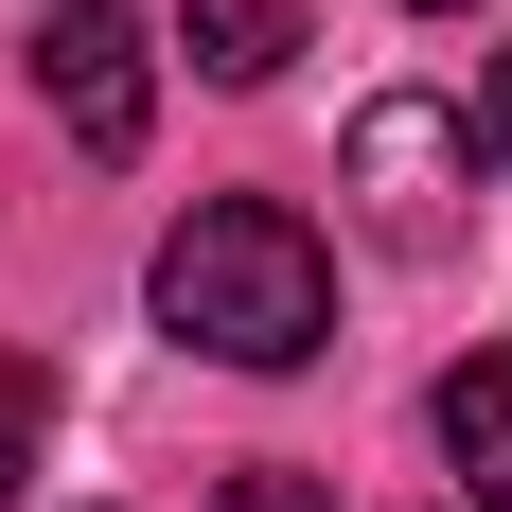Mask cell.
Listing matches in <instances>:
<instances>
[{
    "instance_id": "1",
    "label": "cell",
    "mask_w": 512,
    "mask_h": 512,
    "mask_svg": "<svg viewBox=\"0 0 512 512\" xmlns=\"http://www.w3.org/2000/svg\"><path fill=\"white\" fill-rule=\"evenodd\" d=\"M159 336H195V354L230 371H301L318 336H336V265H318V230L283 195H212L159 230Z\"/></svg>"
},
{
    "instance_id": "2",
    "label": "cell",
    "mask_w": 512,
    "mask_h": 512,
    "mask_svg": "<svg viewBox=\"0 0 512 512\" xmlns=\"http://www.w3.org/2000/svg\"><path fill=\"white\" fill-rule=\"evenodd\" d=\"M354 212H371V248L389 265H442L477 230V124L460 106H424V89H389V106H354Z\"/></svg>"
},
{
    "instance_id": "3",
    "label": "cell",
    "mask_w": 512,
    "mask_h": 512,
    "mask_svg": "<svg viewBox=\"0 0 512 512\" xmlns=\"http://www.w3.org/2000/svg\"><path fill=\"white\" fill-rule=\"evenodd\" d=\"M53 36H36V71H53V124L89 159H142V124H159V71H142V18L124 0H36Z\"/></svg>"
},
{
    "instance_id": "4",
    "label": "cell",
    "mask_w": 512,
    "mask_h": 512,
    "mask_svg": "<svg viewBox=\"0 0 512 512\" xmlns=\"http://www.w3.org/2000/svg\"><path fill=\"white\" fill-rule=\"evenodd\" d=\"M442 460H460L477 512H512V354H460V371H442Z\"/></svg>"
},
{
    "instance_id": "5",
    "label": "cell",
    "mask_w": 512,
    "mask_h": 512,
    "mask_svg": "<svg viewBox=\"0 0 512 512\" xmlns=\"http://www.w3.org/2000/svg\"><path fill=\"white\" fill-rule=\"evenodd\" d=\"M177 36H195L212 89H265V71L301 53V0H177Z\"/></svg>"
},
{
    "instance_id": "6",
    "label": "cell",
    "mask_w": 512,
    "mask_h": 512,
    "mask_svg": "<svg viewBox=\"0 0 512 512\" xmlns=\"http://www.w3.org/2000/svg\"><path fill=\"white\" fill-rule=\"evenodd\" d=\"M212 512H336V495H318V477H230Z\"/></svg>"
},
{
    "instance_id": "7",
    "label": "cell",
    "mask_w": 512,
    "mask_h": 512,
    "mask_svg": "<svg viewBox=\"0 0 512 512\" xmlns=\"http://www.w3.org/2000/svg\"><path fill=\"white\" fill-rule=\"evenodd\" d=\"M18 407H36V389L0 371V512H18V477H36V442H18Z\"/></svg>"
},
{
    "instance_id": "8",
    "label": "cell",
    "mask_w": 512,
    "mask_h": 512,
    "mask_svg": "<svg viewBox=\"0 0 512 512\" xmlns=\"http://www.w3.org/2000/svg\"><path fill=\"white\" fill-rule=\"evenodd\" d=\"M495 177H512V53H495Z\"/></svg>"
}]
</instances>
